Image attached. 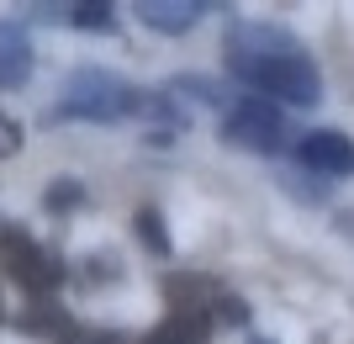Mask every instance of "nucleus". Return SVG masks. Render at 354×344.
I'll return each instance as SVG.
<instances>
[{
    "instance_id": "a211bd4d",
    "label": "nucleus",
    "mask_w": 354,
    "mask_h": 344,
    "mask_svg": "<svg viewBox=\"0 0 354 344\" xmlns=\"http://www.w3.org/2000/svg\"><path fill=\"white\" fill-rule=\"evenodd\" d=\"M344 228H349V239H354V217H344Z\"/></svg>"
},
{
    "instance_id": "4468645a",
    "label": "nucleus",
    "mask_w": 354,
    "mask_h": 344,
    "mask_svg": "<svg viewBox=\"0 0 354 344\" xmlns=\"http://www.w3.org/2000/svg\"><path fill=\"white\" fill-rule=\"evenodd\" d=\"M64 344H127V334H117V329H80V323H74Z\"/></svg>"
},
{
    "instance_id": "aec40b11",
    "label": "nucleus",
    "mask_w": 354,
    "mask_h": 344,
    "mask_svg": "<svg viewBox=\"0 0 354 344\" xmlns=\"http://www.w3.org/2000/svg\"><path fill=\"white\" fill-rule=\"evenodd\" d=\"M254 344H270V339H254Z\"/></svg>"
},
{
    "instance_id": "ddd939ff",
    "label": "nucleus",
    "mask_w": 354,
    "mask_h": 344,
    "mask_svg": "<svg viewBox=\"0 0 354 344\" xmlns=\"http://www.w3.org/2000/svg\"><path fill=\"white\" fill-rule=\"evenodd\" d=\"M80 180H59V185H48V196H43V207L48 212H64V207H74V201H80Z\"/></svg>"
},
{
    "instance_id": "f257e3e1",
    "label": "nucleus",
    "mask_w": 354,
    "mask_h": 344,
    "mask_svg": "<svg viewBox=\"0 0 354 344\" xmlns=\"http://www.w3.org/2000/svg\"><path fill=\"white\" fill-rule=\"evenodd\" d=\"M227 69L259 96H275V101H291V106H312L323 96V75L307 59V48L291 32L265 27V21H233L227 27Z\"/></svg>"
},
{
    "instance_id": "0eeeda50",
    "label": "nucleus",
    "mask_w": 354,
    "mask_h": 344,
    "mask_svg": "<svg viewBox=\"0 0 354 344\" xmlns=\"http://www.w3.org/2000/svg\"><path fill=\"white\" fill-rule=\"evenodd\" d=\"M207 11L212 6H201V0H143V6H138V21L153 27V32H191Z\"/></svg>"
},
{
    "instance_id": "423d86ee",
    "label": "nucleus",
    "mask_w": 354,
    "mask_h": 344,
    "mask_svg": "<svg viewBox=\"0 0 354 344\" xmlns=\"http://www.w3.org/2000/svg\"><path fill=\"white\" fill-rule=\"evenodd\" d=\"M32 80V43L16 21H0V90H21Z\"/></svg>"
},
{
    "instance_id": "20e7f679",
    "label": "nucleus",
    "mask_w": 354,
    "mask_h": 344,
    "mask_svg": "<svg viewBox=\"0 0 354 344\" xmlns=\"http://www.w3.org/2000/svg\"><path fill=\"white\" fill-rule=\"evenodd\" d=\"M222 138L238 143V149L249 154H281L291 143V122L275 101L265 96H243L238 106H227V117H222Z\"/></svg>"
},
{
    "instance_id": "7ed1b4c3",
    "label": "nucleus",
    "mask_w": 354,
    "mask_h": 344,
    "mask_svg": "<svg viewBox=\"0 0 354 344\" xmlns=\"http://www.w3.org/2000/svg\"><path fill=\"white\" fill-rule=\"evenodd\" d=\"M0 265L11 270V281L21 286V291H32L37 302L53 297L64 286V275H69V265H64L59 255H48L37 239H27L21 228H6V223H0Z\"/></svg>"
},
{
    "instance_id": "dca6fc26",
    "label": "nucleus",
    "mask_w": 354,
    "mask_h": 344,
    "mask_svg": "<svg viewBox=\"0 0 354 344\" xmlns=\"http://www.w3.org/2000/svg\"><path fill=\"white\" fill-rule=\"evenodd\" d=\"M217 318H222V323H238V329H243V323H249V307H243V297H217Z\"/></svg>"
},
{
    "instance_id": "f3484780",
    "label": "nucleus",
    "mask_w": 354,
    "mask_h": 344,
    "mask_svg": "<svg viewBox=\"0 0 354 344\" xmlns=\"http://www.w3.org/2000/svg\"><path fill=\"white\" fill-rule=\"evenodd\" d=\"M16 149H21V127L11 117H0V159H11Z\"/></svg>"
},
{
    "instance_id": "39448f33",
    "label": "nucleus",
    "mask_w": 354,
    "mask_h": 344,
    "mask_svg": "<svg viewBox=\"0 0 354 344\" xmlns=\"http://www.w3.org/2000/svg\"><path fill=\"white\" fill-rule=\"evenodd\" d=\"M296 154H301V165L317 170V175H333V180L354 175V143L339 127H312V133H301Z\"/></svg>"
},
{
    "instance_id": "6ab92c4d",
    "label": "nucleus",
    "mask_w": 354,
    "mask_h": 344,
    "mask_svg": "<svg viewBox=\"0 0 354 344\" xmlns=\"http://www.w3.org/2000/svg\"><path fill=\"white\" fill-rule=\"evenodd\" d=\"M0 323H6V302H0Z\"/></svg>"
},
{
    "instance_id": "f03ea898",
    "label": "nucleus",
    "mask_w": 354,
    "mask_h": 344,
    "mask_svg": "<svg viewBox=\"0 0 354 344\" xmlns=\"http://www.w3.org/2000/svg\"><path fill=\"white\" fill-rule=\"evenodd\" d=\"M133 111H143V90L111 69L85 64L64 80V101L53 106V122H122Z\"/></svg>"
},
{
    "instance_id": "2eb2a0df",
    "label": "nucleus",
    "mask_w": 354,
    "mask_h": 344,
    "mask_svg": "<svg viewBox=\"0 0 354 344\" xmlns=\"http://www.w3.org/2000/svg\"><path fill=\"white\" fill-rule=\"evenodd\" d=\"M85 265H90V281H95V286H101V281H122V260L117 255H90Z\"/></svg>"
},
{
    "instance_id": "f8f14e48",
    "label": "nucleus",
    "mask_w": 354,
    "mask_h": 344,
    "mask_svg": "<svg viewBox=\"0 0 354 344\" xmlns=\"http://www.w3.org/2000/svg\"><path fill=\"white\" fill-rule=\"evenodd\" d=\"M133 223H138V239H143V249H153V255H169V233H164L159 207H143Z\"/></svg>"
},
{
    "instance_id": "9b49d317",
    "label": "nucleus",
    "mask_w": 354,
    "mask_h": 344,
    "mask_svg": "<svg viewBox=\"0 0 354 344\" xmlns=\"http://www.w3.org/2000/svg\"><path fill=\"white\" fill-rule=\"evenodd\" d=\"M164 291H169V307H196V313H201V297H207L212 286L201 281V275H169Z\"/></svg>"
},
{
    "instance_id": "6e6552de",
    "label": "nucleus",
    "mask_w": 354,
    "mask_h": 344,
    "mask_svg": "<svg viewBox=\"0 0 354 344\" xmlns=\"http://www.w3.org/2000/svg\"><path fill=\"white\" fill-rule=\"evenodd\" d=\"M207 339H212L207 307H201V313H196V307H175V313L164 318V323L148 334L143 344H207Z\"/></svg>"
},
{
    "instance_id": "9d476101",
    "label": "nucleus",
    "mask_w": 354,
    "mask_h": 344,
    "mask_svg": "<svg viewBox=\"0 0 354 344\" xmlns=\"http://www.w3.org/2000/svg\"><path fill=\"white\" fill-rule=\"evenodd\" d=\"M69 27H80V32H117V6H106V0H80V6H69Z\"/></svg>"
},
{
    "instance_id": "1a4fd4ad",
    "label": "nucleus",
    "mask_w": 354,
    "mask_h": 344,
    "mask_svg": "<svg viewBox=\"0 0 354 344\" xmlns=\"http://www.w3.org/2000/svg\"><path fill=\"white\" fill-rule=\"evenodd\" d=\"M21 329H27V334H48V339L64 344L74 323H69V313H64L53 297H43V302H32V313H21Z\"/></svg>"
}]
</instances>
